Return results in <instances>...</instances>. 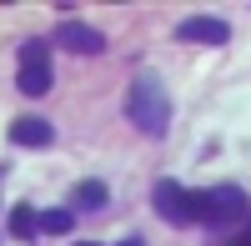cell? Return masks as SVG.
<instances>
[{
    "label": "cell",
    "instance_id": "cell-1",
    "mask_svg": "<svg viewBox=\"0 0 251 246\" xmlns=\"http://www.w3.org/2000/svg\"><path fill=\"white\" fill-rule=\"evenodd\" d=\"M126 116H131V126L141 136H166V126H171V96H166L161 75L156 71H141L131 80V100H126Z\"/></svg>",
    "mask_w": 251,
    "mask_h": 246
},
{
    "label": "cell",
    "instance_id": "cell-2",
    "mask_svg": "<svg viewBox=\"0 0 251 246\" xmlns=\"http://www.w3.org/2000/svg\"><path fill=\"white\" fill-rule=\"evenodd\" d=\"M151 201H156V211H161L166 221H181V226L206 221V211H201V191H186V186H176V181H156Z\"/></svg>",
    "mask_w": 251,
    "mask_h": 246
},
{
    "label": "cell",
    "instance_id": "cell-3",
    "mask_svg": "<svg viewBox=\"0 0 251 246\" xmlns=\"http://www.w3.org/2000/svg\"><path fill=\"white\" fill-rule=\"evenodd\" d=\"M201 211H206V221L226 226V221H241L251 211V201L241 186H211V191H201Z\"/></svg>",
    "mask_w": 251,
    "mask_h": 246
},
{
    "label": "cell",
    "instance_id": "cell-4",
    "mask_svg": "<svg viewBox=\"0 0 251 246\" xmlns=\"http://www.w3.org/2000/svg\"><path fill=\"white\" fill-rule=\"evenodd\" d=\"M226 35H231V25L221 15H191L176 25V40H186V46H226Z\"/></svg>",
    "mask_w": 251,
    "mask_h": 246
},
{
    "label": "cell",
    "instance_id": "cell-5",
    "mask_svg": "<svg viewBox=\"0 0 251 246\" xmlns=\"http://www.w3.org/2000/svg\"><path fill=\"white\" fill-rule=\"evenodd\" d=\"M55 46L71 50V55H100L106 50V35L96 25H80V20H66V25H55Z\"/></svg>",
    "mask_w": 251,
    "mask_h": 246
},
{
    "label": "cell",
    "instance_id": "cell-6",
    "mask_svg": "<svg viewBox=\"0 0 251 246\" xmlns=\"http://www.w3.org/2000/svg\"><path fill=\"white\" fill-rule=\"evenodd\" d=\"M20 91H25L30 100H40L50 91V66H46V46L40 40H30L25 46V66H20Z\"/></svg>",
    "mask_w": 251,
    "mask_h": 246
},
{
    "label": "cell",
    "instance_id": "cell-7",
    "mask_svg": "<svg viewBox=\"0 0 251 246\" xmlns=\"http://www.w3.org/2000/svg\"><path fill=\"white\" fill-rule=\"evenodd\" d=\"M10 141L15 146H50L55 131H50V121H40V116H15L10 121Z\"/></svg>",
    "mask_w": 251,
    "mask_h": 246
},
{
    "label": "cell",
    "instance_id": "cell-8",
    "mask_svg": "<svg viewBox=\"0 0 251 246\" xmlns=\"http://www.w3.org/2000/svg\"><path fill=\"white\" fill-rule=\"evenodd\" d=\"M71 226H75L71 206H60V211H40V216H35V236H66Z\"/></svg>",
    "mask_w": 251,
    "mask_h": 246
},
{
    "label": "cell",
    "instance_id": "cell-9",
    "mask_svg": "<svg viewBox=\"0 0 251 246\" xmlns=\"http://www.w3.org/2000/svg\"><path fill=\"white\" fill-rule=\"evenodd\" d=\"M106 201H111V191L100 186V181H80L75 196H71V206H80V211H100Z\"/></svg>",
    "mask_w": 251,
    "mask_h": 246
},
{
    "label": "cell",
    "instance_id": "cell-10",
    "mask_svg": "<svg viewBox=\"0 0 251 246\" xmlns=\"http://www.w3.org/2000/svg\"><path fill=\"white\" fill-rule=\"evenodd\" d=\"M10 231H15V236H35V211L25 206V201L10 211Z\"/></svg>",
    "mask_w": 251,
    "mask_h": 246
},
{
    "label": "cell",
    "instance_id": "cell-11",
    "mask_svg": "<svg viewBox=\"0 0 251 246\" xmlns=\"http://www.w3.org/2000/svg\"><path fill=\"white\" fill-rule=\"evenodd\" d=\"M231 246H251V231H241V236H236V241H231Z\"/></svg>",
    "mask_w": 251,
    "mask_h": 246
},
{
    "label": "cell",
    "instance_id": "cell-12",
    "mask_svg": "<svg viewBox=\"0 0 251 246\" xmlns=\"http://www.w3.org/2000/svg\"><path fill=\"white\" fill-rule=\"evenodd\" d=\"M121 246H146V241H141V236H131V241H121Z\"/></svg>",
    "mask_w": 251,
    "mask_h": 246
},
{
    "label": "cell",
    "instance_id": "cell-13",
    "mask_svg": "<svg viewBox=\"0 0 251 246\" xmlns=\"http://www.w3.org/2000/svg\"><path fill=\"white\" fill-rule=\"evenodd\" d=\"M80 246H96V241H80Z\"/></svg>",
    "mask_w": 251,
    "mask_h": 246
}]
</instances>
